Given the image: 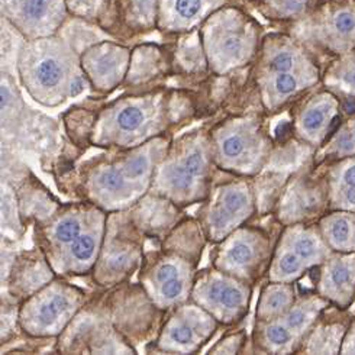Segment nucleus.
<instances>
[{"mask_svg":"<svg viewBox=\"0 0 355 355\" xmlns=\"http://www.w3.org/2000/svg\"><path fill=\"white\" fill-rule=\"evenodd\" d=\"M293 35L304 46H312L335 58L355 48V0H320L295 22Z\"/></svg>","mask_w":355,"mask_h":355,"instance_id":"1","label":"nucleus"},{"mask_svg":"<svg viewBox=\"0 0 355 355\" xmlns=\"http://www.w3.org/2000/svg\"><path fill=\"white\" fill-rule=\"evenodd\" d=\"M334 251L328 247L319 227L297 225L284 235L272 264V279L290 283L308 270L320 266Z\"/></svg>","mask_w":355,"mask_h":355,"instance_id":"2","label":"nucleus"},{"mask_svg":"<svg viewBox=\"0 0 355 355\" xmlns=\"http://www.w3.org/2000/svg\"><path fill=\"white\" fill-rule=\"evenodd\" d=\"M327 308L329 302L319 296H308L293 306L276 322H271L264 331V343L274 352H290L299 349L306 334H309L315 322Z\"/></svg>","mask_w":355,"mask_h":355,"instance_id":"3","label":"nucleus"},{"mask_svg":"<svg viewBox=\"0 0 355 355\" xmlns=\"http://www.w3.org/2000/svg\"><path fill=\"white\" fill-rule=\"evenodd\" d=\"M3 18L32 37L50 35L66 15V0H2Z\"/></svg>","mask_w":355,"mask_h":355,"instance_id":"4","label":"nucleus"},{"mask_svg":"<svg viewBox=\"0 0 355 355\" xmlns=\"http://www.w3.org/2000/svg\"><path fill=\"white\" fill-rule=\"evenodd\" d=\"M318 293L334 308L348 311L355 303V252H332L319 266Z\"/></svg>","mask_w":355,"mask_h":355,"instance_id":"5","label":"nucleus"},{"mask_svg":"<svg viewBox=\"0 0 355 355\" xmlns=\"http://www.w3.org/2000/svg\"><path fill=\"white\" fill-rule=\"evenodd\" d=\"M341 101L328 89L315 94L306 103L297 121V129L302 137L315 145H322L340 123Z\"/></svg>","mask_w":355,"mask_h":355,"instance_id":"6","label":"nucleus"},{"mask_svg":"<svg viewBox=\"0 0 355 355\" xmlns=\"http://www.w3.org/2000/svg\"><path fill=\"white\" fill-rule=\"evenodd\" d=\"M344 312L345 311L335 308V312L327 315L320 313L308 334L303 348L300 349L312 354H341L344 338L351 320L344 315Z\"/></svg>","mask_w":355,"mask_h":355,"instance_id":"7","label":"nucleus"},{"mask_svg":"<svg viewBox=\"0 0 355 355\" xmlns=\"http://www.w3.org/2000/svg\"><path fill=\"white\" fill-rule=\"evenodd\" d=\"M202 300L214 309L220 318L228 320L236 319L248 306L245 290L232 282L215 279L202 288Z\"/></svg>","mask_w":355,"mask_h":355,"instance_id":"8","label":"nucleus"},{"mask_svg":"<svg viewBox=\"0 0 355 355\" xmlns=\"http://www.w3.org/2000/svg\"><path fill=\"white\" fill-rule=\"evenodd\" d=\"M327 180L331 211L355 214V155L332 163Z\"/></svg>","mask_w":355,"mask_h":355,"instance_id":"9","label":"nucleus"},{"mask_svg":"<svg viewBox=\"0 0 355 355\" xmlns=\"http://www.w3.org/2000/svg\"><path fill=\"white\" fill-rule=\"evenodd\" d=\"M319 230L328 247L335 252H355V214L332 211L322 216Z\"/></svg>","mask_w":355,"mask_h":355,"instance_id":"10","label":"nucleus"},{"mask_svg":"<svg viewBox=\"0 0 355 355\" xmlns=\"http://www.w3.org/2000/svg\"><path fill=\"white\" fill-rule=\"evenodd\" d=\"M62 45L44 44L40 57H32L31 73L35 82L44 89H54L62 83L67 74V57Z\"/></svg>","mask_w":355,"mask_h":355,"instance_id":"11","label":"nucleus"},{"mask_svg":"<svg viewBox=\"0 0 355 355\" xmlns=\"http://www.w3.org/2000/svg\"><path fill=\"white\" fill-rule=\"evenodd\" d=\"M324 85L340 99L355 101V48L331 60L324 74Z\"/></svg>","mask_w":355,"mask_h":355,"instance_id":"12","label":"nucleus"},{"mask_svg":"<svg viewBox=\"0 0 355 355\" xmlns=\"http://www.w3.org/2000/svg\"><path fill=\"white\" fill-rule=\"evenodd\" d=\"M322 161L324 163H336L348 157L355 155V114L341 119L340 123L331 132V135L322 144Z\"/></svg>","mask_w":355,"mask_h":355,"instance_id":"13","label":"nucleus"},{"mask_svg":"<svg viewBox=\"0 0 355 355\" xmlns=\"http://www.w3.org/2000/svg\"><path fill=\"white\" fill-rule=\"evenodd\" d=\"M247 190L232 187L222 195L219 205L215 207L214 212V227L216 230L231 228V225L244 218L245 212L250 209V196Z\"/></svg>","mask_w":355,"mask_h":355,"instance_id":"14","label":"nucleus"},{"mask_svg":"<svg viewBox=\"0 0 355 355\" xmlns=\"http://www.w3.org/2000/svg\"><path fill=\"white\" fill-rule=\"evenodd\" d=\"M125 62L126 51L115 45H102L94 48L87 55L89 69L93 74H98V78L103 80L105 83L112 82L118 77V74H121Z\"/></svg>","mask_w":355,"mask_h":355,"instance_id":"15","label":"nucleus"},{"mask_svg":"<svg viewBox=\"0 0 355 355\" xmlns=\"http://www.w3.org/2000/svg\"><path fill=\"white\" fill-rule=\"evenodd\" d=\"M155 288L161 300L173 303L180 300L186 292L183 272L174 263H163L155 270Z\"/></svg>","mask_w":355,"mask_h":355,"instance_id":"16","label":"nucleus"},{"mask_svg":"<svg viewBox=\"0 0 355 355\" xmlns=\"http://www.w3.org/2000/svg\"><path fill=\"white\" fill-rule=\"evenodd\" d=\"M295 304V290L290 284H279L271 286L263 293L260 309L258 313L263 320L279 319L284 313H287Z\"/></svg>","mask_w":355,"mask_h":355,"instance_id":"17","label":"nucleus"},{"mask_svg":"<svg viewBox=\"0 0 355 355\" xmlns=\"http://www.w3.org/2000/svg\"><path fill=\"white\" fill-rule=\"evenodd\" d=\"M320 0H264L268 16L279 21H299L304 18Z\"/></svg>","mask_w":355,"mask_h":355,"instance_id":"18","label":"nucleus"},{"mask_svg":"<svg viewBox=\"0 0 355 355\" xmlns=\"http://www.w3.org/2000/svg\"><path fill=\"white\" fill-rule=\"evenodd\" d=\"M255 250L257 242L254 239H236L225 251V260H227V266L232 270H245L247 267L254 266L255 261Z\"/></svg>","mask_w":355,"mask_h":355,"instance_id":"19","label":"nucleus"},{"mask_svg":"<svg viewBox=\"0 0 355 355\" xmlns=\"http://www.w3.org/2000/svg\"><path fill=\"white\" fill-rule=\"evenodd\" d=\"M205 170V154L202 150L191 151L186 159H183L180 166L177 167L175 174L173 175V182L177 186H187L195 177L200 175Z\"/></svg>","mask_w":355,"mask_h":355,"instance_id":"20","label":"nucleus"},{"mask_svg":"<svg viewBox=\"0 0 355 355\" xmlns=\"http://www.w3.org/2000/svg\"><path fill=\"white\" fill-rule=\"evenodd\" d=\"M67 312H69V303H67L66 297H61V296L55 295L51 299L42 300L41 309H40V319H37V320L40 322L41 328L46 329L50 327H54L60 320L58 318Z\"/></svg>","mask_w":355,"mask_h":355,"instance_id":"21","label":"nucleus"},{"mask_svg":"<svg viewBox=\"0 0 355 355\" xmlns=\"http://www.w3.org/2000/svg\"><path fill=\"white\" fill-rule=\"evenodd\" d=\"M200 335L196 331V327L193 322H186V320H179V322H173L170 331H168V338L170 341L180 347V348H190L191 345L196 344V340Z\"/></svg>","mask_w":355,"mask_h":355,"instance_id":"22","label":"nucleus"},{"mask_svg":"<svg viewBox=\"0 0 355 355\" xmlns=\"http://www.w3.org/2000/svg\"><path fill=\"white\" fill-rule=\"evenodd\" d=\"M71 257L76 263L89 264L98 251V239L93 234L80 235L71 244Z\"/></svg>","mask_w":355,"mask_h":355,"instance_id":"23","label":"nucleus"},{"mask_svg":"<svg viewBox=\"0 0 355 355\" xmlns=\"http://www.w3.org/2000/svg\"><path fill=\"white\" fill-rule=\"evenodd\" d=\"M119 128L125 132H134L145 122V112L139 106H126L116 118Z\"/></svg>","mask_w":355,"mask_h":355,"instance_id":"24","label":"nucleus"},{"mask_svg":"<svg viewBox=\"0 0 355 355\" xmlns=\"http://www.w3.org/2000/svg\"><path fill=\"white\" fill-rule=\"evenodd\" d=\"M248 148V139L241 134L228 135L222 141V154L227 158H241L242 155L247 154Z\"/></svg>","mask_w":355,"mask_h":355,"instance_id":"25","label":"nucleus"},{"mask_svg":"<svg viewBox=\"0 0 355 355\" xmlns=\"http://www.w3.org/2000/svg\"><path fill=\"white\" fill-rule=\"evenodd\" d=\"M55 239L62 242V244H73V242L80 236V222L76 218L62 219L54 231Z\"/></svg>","mask_w":355,"mask_h":355,"instance_id":"26","label":"nucleus"},{"mask_svg":"<svg viewBox=\"0 0 355 355\" xmlns=\"http://www.w3.org/2000/svg\"><path fill=\"white\" fill-rule=\"evenodd\" d=\"M66 5L80 16L93 18V16H98L102 12L106 0H66Z\"/></svg>","mask_w":355,"mask_h":355,"instance_id":"27","label":"nucleus"},{"mask_svg":"<svg viewBox=\"0 0 355 355\" xmlns=\"http://www.w3.org/2000/svg\"><path fill=\"white\" fill-rule=\"evenodd\" d=\"M203 10V0H174V12L182 21H193Z\"/></svg>","mask_w":355,"mask_h":355,"instance_id":"28","label":"nucleus"},{"mask_svg":"<svg viewBox=\"0 0 355 355\" xmlns=\"http://www.w3.org/2000/svg\"><path fill=\"white\" fill-rule=\"evenodd\" d=\"M218 45L220 51H225V54L235 60L239 58L242 51H244V40H242L239 34H234V32L225 34V40L220 38L218 41Z\"/></svg>","mask_w":355,"mask_h":355,"instance_id":"29","label":"nucleus"},{"mask_svg":"<svg viewBox=\"0 0 355 355\" xmlns=\"http://www.w3.org/2000/svg\"><path fill=\"white\" fill-rule=\"evenodd\" d=\"M341 354H355V318L349 320V327L344 338Z\"/></svg>","mask_w":355,"mask_h":355,"instance_id":"30","label":"nucleus"}]
</instances>
